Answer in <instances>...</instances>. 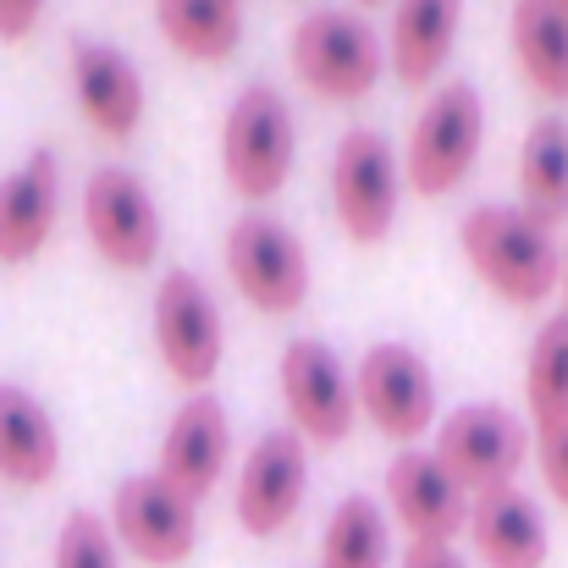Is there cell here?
Returning a JSON list of instances; mask_svg holds the SVG:
<instances>
[{"label":"cell","instance_id":"obj_1","mask_svg":"<svg viewBox=\"0 0 568 568\" xmlns=\"http://www.w3.org/2000/svg\"><path fill=\"white\" fill-rule=\"evenodd\" d=\"M458 243H464V260L475 265V276L491 293H503L508 304H541L564 282L552 232L536 215H525L519 204H475L458 221Z\"/></svg>","mask_w":568,"mask_h":568},{"label":"cell","instance_id":"obj_2","mask_svg":"<svg viewBox=\"0 0 568 568\" xmlns=\"http://www.w3.org/2000/svg\"><path fill=\"white\" fill-rule=\"evenodd\" d=\"M293 150H298V128L287 100L271 83H248L221 128V166L226 183L243 199H271L293 172Z\"/></svg>","mask_w":568,"mask_h":568},{"label":"cell","instance_id":"obj_3","mask_svg":"<svg viewBox=\"0 0 568 568\" xmlns=\"http://www.w3.org/2000/svg\"><path fill=\"white\" fill-rule=\"evenodd\" d=\"M480 139H486V105L475 94V83H447L414 122L408 133V155H403V178L408 189L436 199V193H453L475 155H480Z\"/></svg>","mask_w":568,"mask_h":568},{"label":"cell","instance_id":"obj_4","mask_svg":"<svg viewBox=\"0 0 568 568\" xmlns=\"http://www.w3.org/2000/svg\"><path fill=\"white\" fill-rule=\"evenodd\" d=\"M381 39L365 17L348 11H310L293 28V72L326 100H359L381 78Z\"/></svg>","mask_w":568,"mask_h":568},{"label":"cell","instance_id":"obj_5","mask_svg":"<svg viewBox=\"0 0 568 568\" xmlns=\"http://www.w3.org/2000/svg\"><path fill=\"white\" fill-rule=\"evenodd\" d=\"M226 271L237 293L265 315H293L310 298V254L293 226L271 215H243L226 232Z\"/></svg>","mask_w":568,"mask_h":568},{"label":"cell","instance_id":"obj_6","mask_svg":"<svg viewBox=\"0 0 568 568\" xmlns=\"http://www.w3.org/2000/svg\"><path fill=\"white\" fill-rule=\"evenodd\" d=\"M436 458L469 497H486L514 486V475L530 458V436L503 403H464L458 414H447L436 436Z\"/></svg>","mask_w":568,"mask_h":568},{"label":"cell","instance_id":"obj_7","mask_svg":"<svg viewBox=\"0 0 568 568\" xmlns=\"http://www.w3.org/2000/svg\"><path fill=\"white\" fill-rule=\"evenodd\" d=\"M83 232L116 271H144L161 254V210L128 166H100L83 189Z\"/></svg>","mask_w":568,"mask_h":568},{"label":"cell","instance_id":"obj_8","mask_svg":"<svg viewBox=\"0 0 568 568\" xmlns=\"http://www.w3.org/2000/svg\"><path fill=\"white\" fill-rule=\"evenodd\" d=\"M332 204L354 243H381L397 221V155L376 128L343 133L332 155Z\"/></svg>","mask_w":568,"mask_h":568},{"label":"cell","instance_id":"obj_9","mask_svg":"<svg viewBox=\"0 0 568 568\" xmlns=\"http://www.w3.org/2000/svg\"><path fill=\"white\" fill-rule=\"evenodd\" d=\"M111 536L150 568H178L189 564L193 541H199V514L183 491H172L161 475H133L116 486L111 503Z\"/></svg>","mask_w":568,"mask_h":568},{"label":"cell","instance_id":"obj_10","mask_svg":"<svg viewBox=\"0 0 568 568\" xmlns=\"http://www.w3.org/2000/svg\"><path fill=\"white\" fill-rule=\"evenodd\" d=\"M282 397H287L293 430L304 442H321V447L348 442L359 397H354V381L343 371V359L326 343H315V337L287 343V354H282Z\"/></svg>","mask_w":568,"mask_h":568},{"label":"cell","instance_id":"obj_11","mask_svg":"<svg viewBox=\"0 0 568 568\" xmlns=\"http://www.w3.org/2000/svg\"><path fill=\"white\" fill-rule=\"evenodd\" d=\"M155 343H161L166 371L183 386H204L221 371V348H226L221 310L193 271H172L155 287Z\"/></svg>","mask_w":568,"mask_h":568},{"label":"cell","instance_id":"obj_12","mask_svg":"<svg viewBox=\"0 0 568 568\" xmlns=\"http://www.w3.org/2000/svg\"><path fill=\"white\" fill-rule=\"evenodd\" d=\"M310 486V447L298 430H265L237 475V525L248 536H276L298 519Z\"/></svg>","mask_w":568,"mask_h":568},{"label":"cell","instance_id":"obj_13","mask_svg":"<svg viewBox=\"0 0 568 568\" xmlns=\"http://www.w3.org/2000/svg\"><path fill=\"white\" fill-rule=\"evenodd\" d=\"M386 503L397 525L414 536V547H447L458 530H469V491L447 475L436 453H397L386 464Z\"/></svg>","mask_w":568,"mask_h":568},{"label":"cell","instance_id":"obj_14","mask_svg":"<svg viewBox=\"0 0 568 568\" xmlns=\"http://www.w3.org/2000/svg\"><path fill=\"white\" fill-rule=\"evenodd\" d=\"M354 397L371 414V425L381 436H392V442H414L436 419V381L425 371V359L414 348H403V343H376L359 359Z\"/></svg>","mask_w":568,"mask_h":568},{"label":"cell","instance_id":"obj_15","mask_svg":"<svg viewBox=\"0 0 568 568\" xmlns=\"http://www.w3.org/2000/svg\"><path fill=\"white\" fill-rule=\"evenodd\" d=\"M226 453H232V425H226V408L215 397H189L172 425H166V442H161V480L172 491H183L189 503L210 497L221 469H226Z\"/></svg>","mask_w":568,"mask_h":568},{"label":"cell","instance_id":"obj_16","mask_svg":"<svg viewBox=\"0 0 568 568\" xmlns=\"http://www.w3.org/2000/svg\"><path fill=\"white\" fill-rule=\"evenodd\" d=\"M72 94L105 139H133L144 122V78L116 44H72Z\"/></svg>","mask_w":568,"mask_h":568},{"label":"cell","instance_id":"obj_17","mask_svg":"<svg viewBox=\"0 0 568 568\" xmlns=\"http://www.w3.org/2000/svg\"><path fill=\"white\" fill-rule=\"evenodd\" d=\"M55 210H61V166L50 150H33L11 178H0V265L33 260L55 232Z\"/></svg>","mask_w":568,"mask_h":568},{"label":"cell","instance_id":"obj_18","mask_svg":"<svg viewBox=\"0 0 568 568\" xmlns=\"http://www.w3.org/2000/svg\"><path fill=\"white\" fill-rule=\"evenodd\" d=\"M469 541L486 568H547V519L519 486L469 503Z\"/></svg>","mask_w":568,"mask_h":568},{"label":"cell","instance_id":"obj_19","mask_svg":"<svg viewBox=\"0 0 568 568\" xmlns=\"http://www.w3.org/2000/svg\"><path fill=\"white\" fill-rule=\"evenodd\" d=\"M458 17H464V0H397L392 39H386V61H392L397 83L425 89L447 67V55L458 44Z\"/></svg>","mask_w":568,"mask_h":568},{"label":"cell","instance_id":"obj_20","mask_svg":"<svg viewBox=\"0 0 568 568\" xmlns=\"http://www.w3.org/2000/svg\"><path fill=\"white\" fill-rule=\"evenodd\" d=\"M61 469V436L44 403L22 386H0V480L44 486Z\"/></svg>","mask_w":568,"mask_h":568},{"label":"cell","instance_id":"obj_21","mask_svg":"<svg viewBox=\"0 0 568 568\" xmlns=\"http://www.w3.org/2000/svg\"><path fill=\"white\" fill-rule=\"evenodd\" d=\"M519 210L536 215L547 232L568 221V122L541 116L519 150Z\"/></svg>","mask_w":568,"mask_h":568},{"label":"cell","instance_id":"obj_22","mask_svg":"<svg viewBox=\"0 0 568 568\" xmlns=\"http://www.w3.org/2000/svg\"><path fill=\"white\" fill-rule=\"evenodd\" d=\"M514 55L519 72L547 94L568 100V11L558 0H514Z\"/></svg>","mask_w":568,"mask_h":568},{"label":"cell","instance_id":"obj_23","mask_svg":"<svg viewBox=\"0 0 568 568\" xmlns=\"http://www.w3.org/2000/svg\"><path fill=\"white\" fill-rule=\"evenodd\" d=\"M155 22L189 61H226L243 44L237 0H155Z\"/></svg>","mask_w":568,"mask_h":568},{"label":"cell","instance_id":"obj_24","mask_svg":"<svg viewBox=\"0 0 568 568\" xmlns=\"http://www.w3.org/2000/svg\"><path fill=\"white\" fill-rule=\"evenodd\" d=\"M525 403L536 430H552L568 419V310L552 315L536 343H530V365H525Z\"/></svg>","mask_w":568,"mask_h":568},{"label":"cell","instance_id":"obj_25","mask_svg":"<svg viewBox=\"0 0 568 568\" xmlns=\"http://www.w3.org/2000/svg\"><path fill=\"white\" fill-rule=\"evenodd\" d=\"M321 568H386V514L376 497H343L326 525Z\"/></svg>","mask_w":568,"mask_h":568},{"label":"cell","instance_id":"obj_26","mask_svg":"<svg viewBox=\"0 0 568 568\" xmlns=\"http://www.w3.org/2000/svg\"><path fill=\"white\" fill-rule=\"evenodd\" d=\"M55 568H116V536L94 514H67L61 541H55Z\"/></svg>","mask_w":568,"mask_h":568},{"label":"cell","instance_id":"obj_27","mask_svg":"<svg viewBox=\"0 0 568 568\" xmlns=\"http://www.w3.org/2000/svg\"><path fill=\"white\" fill-rule=\"evenodd\" d=\"M541 475H547V486H552V497L568 508V419L564 425H552V430H541Z\"/></svg>","mask_w":568,"mask_h":568},{"label":"cell","instance_id":"obj_28","mask_svg":"<svg viewBox=\"0 0 568 568\" xmlns=\"http://www.w3.org/2000/svg\"><path fill=\"white\" fill-rule=\"evenodd\" d=\"M39 11H44V0H0V39H22V33H33Z\"/></svg>","mask_w":568,"mask_h":568},{"label":"cell","instance_id":"obj_29","mask_svg":"<svg viewBox=\"0 0 568 568\" xmlns=\"http://www.w3.org/2000/svg\"><path fill=\"white\" fill-rule=\"evenodd\" d=\"M403 568H464V558L453 547H408Z\"/></svg>","mask_w":568,"mask_h":568},{"label":"cell","instance_id":"obj_30","mask_svg":"<svg viewBox=\"0 0 568 568\" xmlns=\"http://www.w3.org/2000/svg\"><path fill=\"white\" fill-rule=\"evenodd\" d=\"M564 293H568V254H564Z\"/></svg>","mask_w":568,"mask_h":568},{"label":"cell","instance_id":"obj_31","mask_svg":"<svg viewBox=\"0 0 568 568\" xmlns=\"http://www.w3.org/2000/svg\"><path fill=\"white\" fill-rule=\"evenodd\" d=\"M558 6H564V11H568V0H558Z\"/></svg>","mask_w":568,"mask_h":568}]
</instances>
